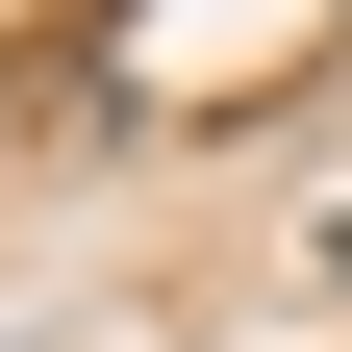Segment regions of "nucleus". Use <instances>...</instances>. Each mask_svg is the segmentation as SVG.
I'll list each match as a JSON object with an SVG mask.
<instances>
[{"label": "nucleus", "mask_w": 352, "mask_h": 352, "mask_svg": "<svg viewBox=\"0 0 352 352\" xmlns=\"http://www.w3.org/2000/svg\"><path fill=\"white\" fill-rule=\"evenodd\" d=\"M101 25H126V0H101Z\"/></svg>", "instance_id": "obj_1"}]
</instances>
